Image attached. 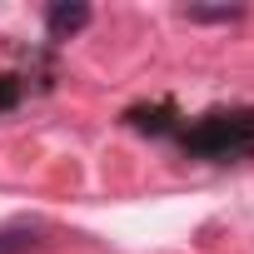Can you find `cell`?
I'll return each instance as SVG.
<instances>
[{
	"mask_svg": "<svg viewBox=\"0 0 254 254\" xmlns=\"http://www.w3.org/2000/svg\"><path fill=\"white\" fill-rule=\"evenodd\" d=\"M185 150L204 155V160H239L254 150V110H219L204 115L194 130H185Z\"/></svg>",
	"mask_w": 254,
	"mask_h": 254,
	"instance_id": "1",
	"label": "cell"
},
{
	"mask_svg": "<svg viewBox=\"0 0 254 254\" xmlns=\"http://www.w3.org/2000/svg\"><path fill=\"white\" fill-rule=\"evenodd\" d=\"M180 15L194 25H234V20H244V5H185Z\"/></svg>",
	"mask_w": 254,
	"mask_h": 254,
	"instance_id": "4",
	"label": "cell"
},
{
	"mask_svg": "<svg viewBox=\"0 0 254 254\" xmlns=\"http://www.w3.org/2000/svg\"><path fill=\"white\" fill-rule=\"evenodd\" d=\"M45 244V224H5L0 229V254H35Z\"/></svg>",
	"mask_w": 254,
	"mask_h": 254,
	"instance_id": "3",
	"label": "cell"
},
{
	"mask_svg": "<svg viewBox=\"0 0 254 254\" xmlns=\"http://www.w3.org/2000/svg\"><path fill=\"white\" fill-rule=\"evenodd\" d=\"M85 25H90V5H80V0H60V5L45 10V30H50V40H70V35H80Z\"/></svg>",
	"mask_w": 254,
	"mask_h": 254,
	"instance_id": "2",
	"label": "cell"
},
{
	"mask_svg": "<svg viewBox=\"0 0 254 254\" xmlns=\"http://www.w3.org/2000/svg\"><path fill=\"white\" fill-rule=\"evenodd\" d=\"M15 100V75H5V85H0V105H10Z\"/></svg>",
	"mask_w": 254,
	"mask_h": 254,
	"instance_id": "5",
	"label": "cell"
}]
</instances>
